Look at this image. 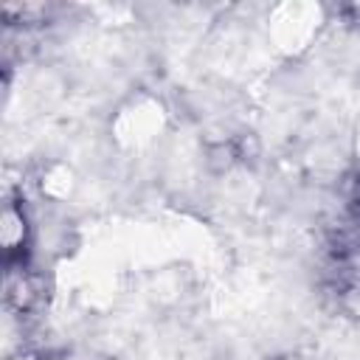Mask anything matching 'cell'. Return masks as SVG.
<instances>
[{
  "mask_svg": "<svg viewBox=\"0 0 360 360\" xmlns=\"http://www.w3.org/2000/svg\"><path fill=\"white\" fill-rule=\"evenodd\" d=\"M169 127V110L149 90L129 93L110 115V138L121 152H143L158 143Z\"/></svg>",
  "mask_w": 360,
  "mask_h": 360,
  "instance_id": "obj_1",
  "label": "cell"
},
{
  "mask_svg": "<svg viewBox=\"0 0 360 360\" xmlns=\"http://www.w3.org/2000/svg\"><path fill=\"white\" fill-rule=\"evenodd\" d=\"M326 20H329V11L321 3L284 0L273 6L267 14V37L281 56L295 59L315 45Z\"/></svg>",
  "mask_w": 360,
  "mask_h": 360,
  "instance_id": "obj_2",
  "label": "cell"
},
{
  "mask_svg": "<svg viewBox=\"0 0 360 360\" xmlns=\"http://www.w3.org/2000/svg\"><path fill=\"white\" fill-rule=\"evenodd\" d=\"M31 242H34V225H31V219H28L25 202H22L20 194L6 191L3 214H0V245H3L6 270L28 267Z\"/></svg>",
  "mask_w": 360,
  "mask_h": 360,
  "instance_id": "obj_3",
  "label": "cell"
},
{
  "mask_svg": "<svg viewBox=\"0 0 360 360\" xmlns=\"http://www.w3.org/2000/svg\"><path fill=\"white\" fill-rule=\"evenodd\" d=\"M79 188V174L65 160H48L37 172V191L51 202H68Z\"/></svg>",
  "mask_w": 360,
  "mask_h": 360,
  "instance_id": "obj_4",
  "label": "cell"
},
{
  "mask_svg": "<svg viewBox=\"0 0 360 360\" xmlns=\"http://www.w3.org/2000/svg\"><path fill=\"white\" fill-rule=\"evenodd\" d=\"M42 301V284L28 267L6 270V307L28 315Z\"/></svg>",
  "mask_w": 360,
  "mask_h": 360,
  "instance_id": "obj_5",
  "label": "cell"
},
{
  "mask_svg": "<svg viewBox=\"0 0 360 360\" xmlns=\"http://www.w3.org/2000/svg\"><path fill=\"white\" fill-rule=\"evenodd\" d=\"M338 17H343L349 25H354L360 31V3H346V6H338L335 8Z\"/></svg>",
  "mask_w": 360,
  "mask_h": 360,
  "instance_id": "obj_6",
  "label": "cell"
},
{
  "mask_svg": "<svg viewBox=\"0 0 360 360\" xmlns=\"http://www.w3.org/2000/svg\"><path fill=\"white\" fill-rule=\"evenodd\" d=\"M352 155L360 163V118L354 121V129H352Z\"/></svg>",
  "mask_w": 360,
  "mask_h": 360,
  "instance_id": "obj_7",
  "label": "cell"
},
{
  "mask_svg": "<svg viewBox=\"0 0 360 360\" xmlns=\"http://www.w3.org/2000/svg\"><path fill=\"white\" fill-rule=\"evenodd\" d=\"M8 360H48L42 352H34V349H25V352H20V354H14V357H8Z\"/></svg>",
  "mask_w": 360,
  "mask_h": 360,
  "instance_id": "obj_8",
  "label": "cell"
},
{
  "mask_svg": "<svg viewBox=\"0 0 360 360\" xmlns=\"http://www.w3.org/2000/svg\"><path fill=\"white\" fill-rule=\"evenodd\" d=\"M267 360H307V357L292 354V352H284V354H276V357H267Z\"/></svg>",
  "mask_w": 360,
  "mask_h": 360,
  "instance_id": "obj_9",
  "label": "cell"
},
{
  "mask_svg": "<svg viewBox=\"0 0 360 360\" xmlns=\"http://www.w3.org/2000/svg\"><path fill=\"white\" fill-rule=\"evenodd\" d=\"M357 222H360V197H357Z\"/></svg>",
  "mask_w": 360,
  "mask_h": 360,
  "instance_id": "obj_10",
  "label": "cell"
}]
</instances>
